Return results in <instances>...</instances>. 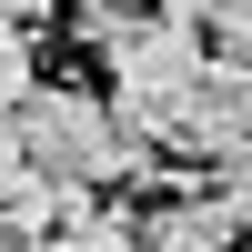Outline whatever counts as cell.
<instances>
[{"label":"cell","mask_w":252,"mask_h":252,"mask_svg":"<svg viewBox=\"0 0 252 252\" xmlns=\"http://www.w3.org/2000/svg\"><path fill=\"white\" fill-rule=\"evenodd\" d=\"M242 242V202L232 192H182L141 222V252H232Z\"/></svg>","instance_id":"cell-3"},{"label":"cell","mask_w":252,"mask_h":252,"mask_svg":"<svg viewBox=\"0 0 252 252\" xmlns=\"http://www.w3.org/2000/svg\"><path fill=\"white\" fill-rule=\"evenodd\" d=\"M0 121H10L20 161H31L40 182H61V192L152 182V141H141V131H131V121H121L101 91H81V81H31V91H20Z\"/></svg>","instance_id":"cell-1"},{"label":"cell","mask_w":252,"mask_h":252,"mask_svg":"<svg viewBox=\"0 0 252 252\" xmlns=\"http://www.w3.org/2000/svg\"><path fill=\"white\" fill-rule=\"evenodd\" d=\"M232 202H242V242H252V182L242 172H232Z\"/></svg>","instance_id":"cell-7"},{"label":"cell","mask_w":252,"mask_h":252,"mask_svg":"<svg viewBox=\"0 0 252 252\" xmlns=\"http://www.w3.org/2000/svg\"><path fill=\"white\" fill-rule=\"evenodd\" d=\"M101 61H111V111L131 121L152 152H182V141H192L202 71H212L202 31H192V20H152V10H131V20H121V40H111Z\"/></svg>","instance_id":"cell-2"},{"label":"cell","mask_w":252,"mask_h":252,"mask_svg":"<svg viewBox=\"0 0 252 252\" xmlns=\"http://www.w3.org/2000/svg\"><path fill=\"white\" fill-rule=\"evenodd\" d=\"M202 40H212L222 61H252V0H212V10H202Z\"/></svg>","instance_id":"cell-4"},{"label":"cell","mask_w":252,"mask_h":252,"mask_svg":"<svg viewBox=\"0 0 252 252\" xmlns=\"http://www.w3.org/2000/svg\"><path fill=\"white\" fill-rule=\"evenodd\" d=\"M141 10H152V20H192V31H202V10H212V0H141Z\"/></svg>","instance_id":"cell-5"},{"label":"cell","mask_w":252,"mask_h":252,"mask_svg":"<svg viewBox=\"0 0 252 252\" xmlns=\"http://www.w3.org/2000/svg\"><path fill=\"white\" fill-rule=\"evenodd\" d=\"M40 10H51V0H0V20H20V31H31Z\"/></svg>","instance_id":"cell-6"}]
</instances>
